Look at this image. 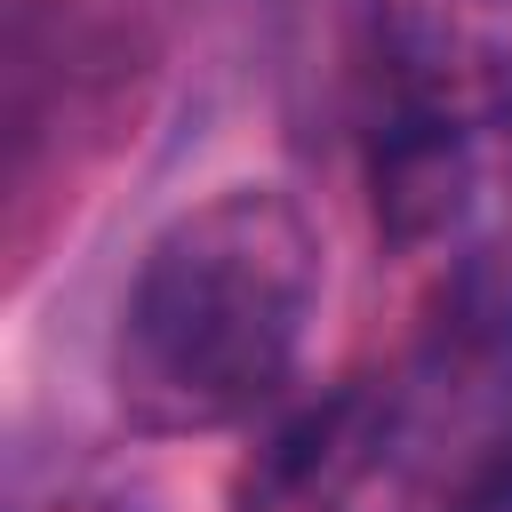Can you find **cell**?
I'll use <instances>...</instances> for the list:
<instances>
[{
  "instance_id": "1",
  "label": "cell",
  "mask_w": 512,
  "mask_h": 512,
  "mask_svg": "<svg viewBox=\"0 0 512 512\" xmlns=\"http://www.w3.org/2000/svg\"><path fill=\"white\" fill-rule=\"evenodd\" d=\"M320 296V248L288 192L232 184L184 208L128 304L112 344L120 408L144 432H216L240 424L296 360Z\"/></svg>"
},
{
  "instance_id": "2",
  "label": "cell",
  "mask_w": 512,
  "mask_h": 512,
  "mask_svg": "<svg viewBox=\"0 0 512 512\" xmlns=\"http://www.w3.org/2000/svg\"><path fill=\"white\" fill-rule=\"evenodd\" d=\"M360 72L376 120H512V0H360Z\"/></svg>"
},
{
  "instance_id": "3",
  "label": "cell",
  "mask_w": 512,
  "mask_h": 512,
  "mask_svg": "<svg viewBox=\"0 0 512 512\" xmlns=\"http://www.w3.org/2000/svg\"><path fill=\"white\" fill-rule=\"evenodd\" d=\"M368 184H376V224L392 240H432V232H448L464 216L472 144L448 120H376Z\"/></svg>"
},
{
  "instance_id": "4",
  "label": "cell",
  "mask_w": 512,
  "mask_h": 512,
  "mask_svg": "<svg viewBox=\"0 0 512 512\" xmlns=\"http://www.w3.org/2000/svg\"><path fill=\"white\" fill-rule=\"evenodd\" d=\"M352 400L304 416L296 432L272 440V456L248 480V512H336L344 480H352V432H344Z\"/></svg>"
},
{
  "instance_id": "5",
  "label": "cell",
  "mask_w": 512,
  "mask_h": 512,
  "mask_svg": "<svg viewBox=\"0 0 512 512\" xmlns=\"http://www.w3.org/2000/svg\"><path fill=\"white\" fill-rule=\"evenodd\" d=\"M448 512H512V440H496V448L464 472V488L448 496Z\"/></svg>"
}]
</instances>
